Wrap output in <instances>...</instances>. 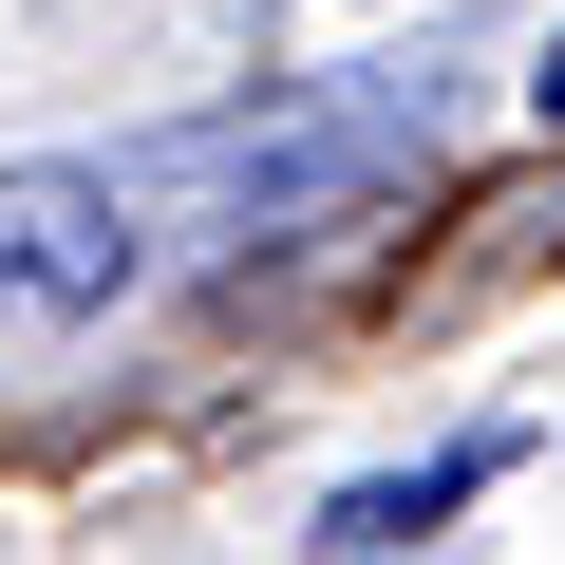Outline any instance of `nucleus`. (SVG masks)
<instances>
[{"mask_svg": "<svg viewBox=\"0 0 565 565\" xmlns=\"http://www.w3.org/2000/svg\"><path fill=\"white\" fill-rule=\"evenodd\" d=\"M396 95H340V114H207V132H151L114 189L132 207H189L207 245H264V226H321L340 189H377L396 170Z\"/></svg>", "mask_w": 565, "mask_h": 565, "instance_id": "nucleus-1", "label": "nucleus"}, {"mask_svg": "<svg viewBox=\"0 0 565 565\" xmlns=\"http://www.w3.org/2000/svg\"><path fill=\"white\" fill-rule=\"evenodd\" d=\"M132 264H151V226L114 170H57V151L0 170V321H95Z\"/></svg>", "mask_w": 565, "mask_h": 565, "instance_id": "nucleus-2", "label": "nucleus"}, {"mask_svg": "<svg viewBox=\"0 0 565 565\" xmlns=\"http://www.w3.org/2000/svg\"><path fill=\"white\" fill-rule=\"evenodd\" d=\"M490 471H509V434H471V452H434V471H377V490H340V509H321V546H415V527H434V509H471Z\"/></svg>", "mask_w": 565, "mask_h": 565, "instance_id": "nucleus-3", "label": "nucleus"}, {"mask_svg": "<svg viewBox=\"0 0 565 565\" xmlns=\"http://www.w3.org/2000/svg\"><path fill=\"white\" fill-rule=\"evenodd\" d=\"M527 95H546V132H565V39H546V76H527Z\"/></svg>", "mask_w": 565, "mask_h": 565, "instance_id": "nucleus-4", "label": "nucleus"}]
</instances>
